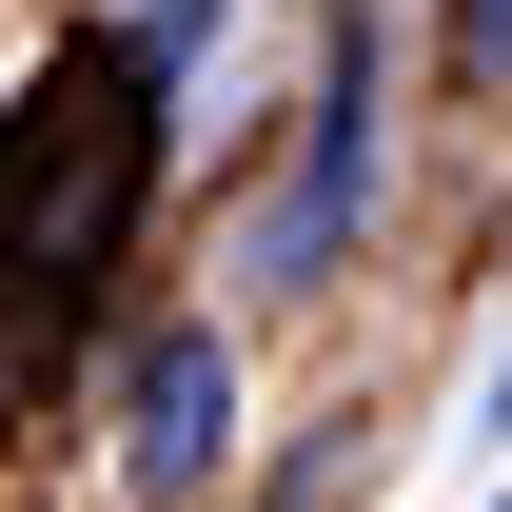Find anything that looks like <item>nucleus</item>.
<instances>
[{"label": "nucleus", "instance_id": "1", "mask_svg": "<svg viewBox=\"0 0 512 512\" xmlns=\"http://www.w3.org/2000/svg\"><path fill=\"white\" fill-rule=\"evenodd\" d=\"M375 178H394V60H375V20H335L316 119H296V178L256 197V296H316L335 256H355V217H375Z\"/></svg>", "mask_w": 512, "mask_h": 512}, {"label": "nucleus", "instance_id": "2", "mask_svg": "<svg viewBox=\"0 0 512 512\" xmlns=\"http://www.w3.org/2000/svg\"><path fill=\"white\" fill-rule=\"evenodd\" d=\"M217 453H237V335L158 316L119 355V473H138V493H217Z\"/></svg>", "mask_w": 512, "mask_h": 512}, {"label": "nucleus", "instance_id": "3", "mask_svg": "<svg viewBox=\"0 0 512 512\" xmlns=\"http://www.w3.org/2000/svg\"><path fill=\"white\" fill-rule=\"evenodd\" d=\"M138 40H158V60H178V40H197V0H138Z\"/></svg>", "mask_w": 512, "mask_h": 512}, {"label": "nucleus", "instance_id": "4", "mask_svg": "<svg viewBox=\"0 0 512 512\" xmlns=\"http://www.w3.org/2000/svg\"><path fill=\"white\" fill-rule=\"evenodd\" d=\"M493 434H512V355H493Z\"/></svg>", "mask_w": 512, "mask_h": 512}]
</instances>
